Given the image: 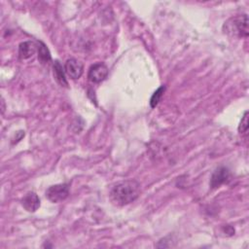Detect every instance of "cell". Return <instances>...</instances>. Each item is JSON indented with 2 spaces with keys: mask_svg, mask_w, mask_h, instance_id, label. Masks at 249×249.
<instances>
[{
  "mask_svg": "<svg viewBox=\"0 0 249 249\" xmlns=\"http://www.w3.org/2000/svg\"><path fill=\"white\" fill-rule=\"evenodd\" d=\"M230 180H231V172L229 168L225 166H220L211 175L210 187L212 189H217L221 185L228 183Z\"/></svg>",
  "mask_w": 249,
  "mask_h": 249,
  "instance_id": "5b68a950",
  "label": "cell"
},
{
  "mask_svg": "<svg viewBox=\"0 0 249 249\" xmlns=\"http://www.w3.org/2000/svg\"><path fill=\"white\" fill-rule=\"evenodd\" d=\"M53 76H54L55 81L61 87H67L68 83H67V80L65 78L64 71H63V68H62V66H61V64L58 60L54 61V63L53 65Z\"/></svg>",
  "mask_w": 249,
  "mask_h": 249,
  "instance_id": "9c48e42d",
  "label": "cell"
},
{
  "mask_svg": "<svg viewBox=\"0 0 249 249\" xmlns=\"http://www.w3.org/2000/svg\"><path fill=\"white\" fill-rule=\"evenodd\" d=\"M140 195V184L133 180H124L114 184L110 190V199L118 206H124L134 201Z\"/></svg>",
  "mask_w": 249,
  "mask_h": 249,
  "instance_id": "6da1fadb",
  "label": "cell"
},
{
  "mask_svg": "<svg viewBox=\"0 0 249 249\" xmlns=\"http://www.w3.org/2000/svg\"><path fill=\"white\" fill-rule=\"evenodd\" d=\"M165 90V87L164 86H160L154 93L153 95L151 96V99H150V105L152 108H155L159 102L160 101L162 95H163V92Z\"/></svg>",
  "mask_w": 249,
  "mask_h": 249,
  "instance_id": "8fae6325",
  "label": "cell"
},
{
  "mask_svg": "<svg viewBox=\"0 0 249 249\" xmlns=\"http://www.w3.org/2000/svg\"><path fill=\"white\" fill-rule=\"evenodd\" d=\"M69 196V185L66 183L56 184L49 187L46 191V197L53 203L63 201Z\"/></svg>",
  "mask_w": 249,
  "mask_h": 249,
  "instance_id": "3957f363",
  "label": "cell"
},
{
  "mask_svg": "<svg viewBox=\"0 0 249 249\" xmlns=\"http://www.w3.org/2000/svg\"><path fill=\"white\" fill-rule=\"evenodd\" d=\"M224 33L231 37L247 38L248 37V17L246 14L232 17L225 21L223 25Z\"/></svg>",
  "mask_w": 249,
  "mask_h": 249,
  "instance_id": "7a4b0ae2",
  "label": "cell"
},
{
  "mask_svg": "<svg viewBox=\"0 0 249 249\" xmlns=\"http://www.w3.org/2000/svg\"><path fill=\"white\" fill-rule=\"evenodd\" d=\"M108 72V67L103 62H96L89 67L88 72V79L93 84H98L106 79Z\"/></svg>",
  "mask_w": 249,
  "mask_h": 249,
  "instance_id": "277c9868",
  "label": "cell"
},
{
  "mask_svg": "<svg viewBox=\"0 0 249 249\" xmlns=\"http://www.w3.org/2000/svg\"><path fill=\"white\" fill-rule=\"evenodd\" d=\"M37 53H38V59L42 64L48 63L51 60V53L44 43L39 42Z\"/></svg>",
  "mask_w": 249,
  "mask_h": 249,
  "instance_id": "30bf717a",
  "label": "cell"
},
{
  "mask_svg": "<svg viewBox=\"0 0 249 249\" xmlns=\"http://www.w3.org/2000/svg\"><path fill=\"white\" fill-rule=\"evenodd\" d=\"M38 52V46L32 41L21 42L18 46V56L20 59H28Z\"/></svg>",
  "mask_w": 249,
  "mask_h": 249,
  "instance_id": "ba28073f",
  "label": "cell"
},
{
  "mask_svg": "<svg viewBox=\"0 0 249 249\" xmlns=\"http://www.w3.org/2000/svg\"><path fill=\"white\" fill-rule=\"evenodd\" d=\"M21 205L26 211L35 212L40 207V198L34 192H29L22 197Z\"/></svg>",
  "mask_w": 249,
  "mask_h": 249,
  "instance_id": "52a82bcc",
  "label": "cell"
},
{
  "mask_svg": "<svg viewBox=\"0 0 249 249\" xmlns=\"http://www.w3.org/2000/svg\"><path fill=\"white\" fill-rule=\"evenodd\" d=\"M64 71L73 80L79 79L84 71V65L76 58H69L64 63Z\"/></svg>",
  "mask_w": 249,
  "mask_h": 249,
  "instance_id": "8992f818",
  "label": "cell"
},
{
  "mask_svg": "<svg viewBox=\"0 0 249 249\" xmlns=\"http://www.w3.org/2000/svg\"><path fill=\"white\" fill-rule=\"evenodd\" d=\"M248 129V112L246 111L243 115V118L241 119L240 124L238 126V131L242 134V133H246Z\"/></svg>",
  "mask_w": 249,
  "mask_h": 249,
  "instance_id": "7c38bea8",
  "label": "cell"
}]
</instances>
